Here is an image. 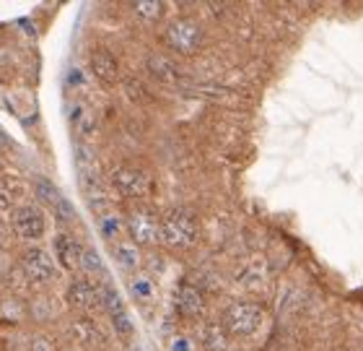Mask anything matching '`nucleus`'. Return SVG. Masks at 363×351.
<instances>
[{
    "instance_id": "f257e3e1",
    "label": "nucleus",
    "mask_w": 363,
    "mask_h": 351,
    "mask_svg": "<svg viewBox=\"0 0 363 351\" xmlns=\"http://www.w3.org/2000/svg\"><path fill=\"white\" fill-rule=\"evenodd\" d=\"M200 239V224L187 208H174L161 219V242L177 250H187Z\"/></svg>"
},
{
    "instance_id": "f03ea898",
    "label": "nucleus",
    "mask_w": 363,
    "mask_h": 351,
    "mask_svg": "<svg viewBox=\"0 0 363 351\" xmlns=\"http://www.w3.org/2000/svg\"><path fill=\"white\" fill-rule=\"evenodd\" d=\"M262 323H265V310H262V305L250 302V299L231 305L223 315V330L236 338L255 336L262 328Z\"/></svg>"
},
{
    "instance_id": "7ed1b4c3",
    "label": "nucleus",
    "mask_w": 363,
    "mask_h": 351,
    "mask_svg": "<svg viewBox=\"0 0 363 351\" xmlns=\"http://www.w3.org/2000/svg\"><path fill=\"white\" fill-rule=\"evenodd\" d=\"M112 188L128 200H143L153 193V177L140 164H120L112 172Z\"/></svg>"
},
{
    "instance_id": "20e7f679",
    "label": "nucleus",
    "mask_w": 363,
    "mask_h": 351,
    "mask_svg": "<svg viewBox=\"0 0 363 351\" xmlns=\"http://www.w3.org/2000/svg\"><path fill=\"white\" fill-rule=\"evenodd\" d=\"M164 42L179 55H195L205 42V31L197 18L182 16V18H174V21L167 23V29H164Z\"/></svg>"
},
{
    "instance_id": "39448f33",
    "label": "nucleus",
    "mask_w": 363,
    "mask_h": 351,
    "mask_svg": "<svg viewBox=\"0 0 363 351\" xmlns=\"http://www.w3.org/2000/svg\"><path fill=\"white\" fill-rule=\"evenodd\" d=\"M125 232L133 237V242L153 244L156 239H161V219L153 214L151 208L138 206L125 219Z\"/></svg>"
},
{
    "instance_id": "423d86ee",
    "label": "nucleus",
    "mask_w": 363,
    "mask_h": 351,
    "mask_svg": "<svg viewBox=\"0 0 363 351\" xmlns=\"http://www.w3.org/2000/svg\"><path fill=\"white\" fill-rule=\"evenodd\" d=\"M11 227H13L16 237L21 239H42L47 232V222L42 208L37 206H16L11 211Z\"/></svg>"
},
{
    "instance_id": "0eeeda50",
    "label": "nucleus",
    "mask_w": 363,
    "mask_h": 351,
    "mask_svg": "<svg viewBox=\"0 0 363 351\" xmlns=\"http://www.w3.org/2000/svg\"><path fill=\"white\" fill-rule=\"evenodd\" d=\"M68 302L76 310L86 315H94V313H104V302H101V289H99L96 284L86 281V279H78V281L70 284L68 289Z\"/></svg>"
},
{
    "instance_id": "6e6552de",
    "label": "nucleus",
    "mask_w": 363,
    "mask_h": 351,
    "mask_svg": "<svg viewBox=\"0 0 363 351\" xmlns=\"http://www.w3.org/2000/svg\"><path fill=\"white\" fill-rule=\"evenodd\" d=\"M21 268L34 284H47L55 279V266L42 247H29L21 252Z\"/></svg>"
},
{
    "instance_id": "1a4fd4ad",
    "label": "nucleus",
    "mask_w": 363,
    "mask_h": 351,
    "mask_svg": "<svg viewBox=\"0 0 363 351\" xmlns=\"http://www.w3.org/2000/svg\"><path fill=\"white\" fill-rule=\"evenodd\" d=\"M177 310H179V315H184V318H197V315L205 313V297L203 291L197 289V286H192V284H182L179 291H177Z\"/></svg>"
},
{
    "instance_id": "9d476101",
    "label": "nucleus",
    "mask_w": 363,
    "mask_h": 351,
    "mask_svg": "<svg viewBox=\"0 0 363 351\" xmlns=\"http://www.w3.org/2000/svg\"><path fill=\"white\" fill-rule=\"evenodd\" d=\"M89 65H91V70H94V76L106 81V84L117 81L120 63H117V58H114L109 50H104V47H99V50H94V53L89 55Z\"/></svg>"
},
{
    "instance_id": "9b49d317",
    "label": "nucleus",
    "mask_w": 363,
    "mask_h": 351,
    "mask_svg": "<svg viewBox=\"0 0 363 351\" xmlns=\"http://www.w3.org/2000/svg\"><path fill=\"white\" fill-rule=\"evenodd\" d=\"M37 195L42 200H45L47 206L52 208L55 214L60 216V219H68L70 216V206H68V200L62 198L60 195V190H57V188H55V185H50V183H45V180H42V183H37Z\"/></svg>"
},
{
    "instance_id": "f8f14e48",
    "label": "nucleus",
    "mask_w": 363,
    "mask_h": 351,
    "mask_svg": "<svg viewBox=\"0 0 363 351\" xmlns=\"http://www.w3.org/2000/svg\"><path fill=\"white\" fill-rule=\"evenodd\" d=\"M55 255H57V260H60V266L65 268V271H73V268L78 266V260H76V242H73L68 234H57V237H55Z\"/></svg>"
},
{
    "instance_id": "ddd939ff",
    "label": "nucleus",
    "mask_w": 363,
    "mask_h": 351,
    "mask_svg": "<svg viewBox=\"0 0 363 351\" xmlns=\"http://www.w3.org/2000/svg\"><path fill=\"white\" fill-rule=\"evenodd\" d=\"M23 198V188L16 180H0V214L13 211L16 203Z\"/></svg>"
},
{
    "instance_id": "4468645a",
    "label": "nucleus",
    "mask_w": 363,
    "mask_h": 351,
    "mask_svg": "<svg viewBox=\"0 0 363 351\" xmlns=\"http://www.w3.org/2000/svg\"><path fill=\"white\" fill-rule=\"evenodd\" d=\"M114 260H117L122 268H128V271H135V268L140 266V255H138L135 242H128V239H120V242H114Z\"/></svg>"
},
{
    "instance_id": "2eb2a0df",
    "label": "nucleus",
    "mask_w": 363,
    "mask_h": 351,
    "mask_svg": "<svg viewBox=\"0 0 363 351\" xmlns=\"http://www.w3.org/2000/svg\"><path fill=\"white\" fill-rule=\"evenodd\" d=\"M70 125L76 128L78 136H91L94 133V115H91V109L86 104H76L73 112H70Z\"/></svg>"
},
{
    "instance_id": "dca6fc26",
    "label": "nucleus",
    "mask_w": 363,
    "mask_h": 351,
    "mask_svg": "<svg viewBox=\"0 0 363 351\" xmlns=\"http://www.w3.org/2000/svg\"><path fill=\"white\" fill-rule=\"evenodd\" d=\"M148 70L153 73V78H159V81H174L177 78V68L174 63L164 58V55H151L148 58Z\"/></svg>"
},
{
    "instance_id": "f3484780",
    "label": "nucleus",
    "mask_w": 363,
    "mask_h": 351,
    "mask_svg": "<svg viewBox=\"0 0 363 351\" xmlns=\"http://www.w3.org/2000/svg\"><path fill=\"white\" fill-rule=\"evenodd\" d=\"M101 234L106 237V239H112V242H120L122 237L128 234L125 232V219H120V216H104L101 219Z\"/></svg>"
},
{
    "instance_id": "a211bd4d",
    "label": "nucleus",
    "mask_w": 363,
    "mask_h": 351,
    "mask_svg": "<svg viewBox=\"0 0 363 351\" xmlns=\"http://www.w3.org/2000/svg\"><path fill=\"white\" fill-rule=\"evenodd\" d=\"M133 14L140 18V21H156L164 14V6L161 3H153V0H143V3H133Z\"/></svg>"
},
{
    "instance_id": "6ab92c4d",
    "label": "nucleus",
    "mask_w": 363,
    "mask_h": 351,
    "mask_svg": "<svg viewBox=\"0 0 363 351\" xmlns=\"http://www.w3.org/2000/svg\"><path fill=\"white\" fill-rule=\"evenodd\" d=\"M205 349L208 351H226L228 349V333L218 325H211L205 330Z\"/></svg>"
},
{
    "instance_id": "aec40b11",
    "label": "nucleus",
    "mask_w": 363,
    "mask_h": 351,
    "mask_svg": "<svg viewBox=\"0 0 363 351\" xmlns=\"http://www.w3.org/2000/svg\"><path fill=\"white\" fill-rule=\"evenodd\" d=\"M112 318V325H114V333L120 338H133V333H135V325H133V320H130L128 310H120V313H112L109 315Z\"/></svg>"
},
{
    "instance_id": "412c9836",
    "label": "nucleus",
    "mask_w": 363,
    "mask_h": 351,
    "mask_svg": "<svg viewBox=\"0 0 363 351\" xmlns=\"http://www.w3.org/2000/svg\"><path fill=\"white\" fill-rule=\"evenodd\" d=\"M78 266L84 268L86 274H104V263L99 258V252L91 250V247H86L84 252H78Z\"/></svg>"
},
{
    "instance_id": "4be33fe9",
    "label": "nucleus",
    "mask_w": 363,
    "mask_h": 351,
    "mask_svg": "<svg viewBox=\"0 0 363 351\" xmlns=\"http://www.w3.org/2000/svg\"><path fill=\"white\" fill-rule=\"evenodd\" d=\"M130 291H133V297L145 302V299L153 297V281L151 279H145V276H135L133 281H130Z\"/></svg>"
},
{
    "instance_id": "5701e85b",
    "label": "nucleus",
    "mask_w": 363,
    "mask_h": 351,
    "mask_svg": "<svg viewBox=\"0 0 363 351\" xmlns=\"http://www.w3.org/2000/svg\"><path fill=\"white\" fill-rule=\"evenodd\" d=\"M195 346H192V341H189L187 336H177L174 341H172V351H192Z\"/></svg>"
},
{
    "instance_id": "b1692460",
    "label": "nucleus",
    "mask_w": 363,
    "mask_h": 351,
    "mask_svg": "<svg viewBox=\"0 0 363 351\" xmlns=\"http://www.w3.org/2000/svg\"><path fill=\"white\" fill-rule=\"evenodd\" d=\"M68 81H70V84L76 81V86H84V76H81V70H78V68L68 70Z\"/></svg>"
},
{
    "instance_id": "393cba45",
    "label": "nucleus",
    "mask_w": 363,
    "mask_h": 351,
    "mask_svg": "<svg viewBox=\"0 0 363 351\" xmlns=\"http://www.w3.org/2000/svg\"><path fill=\"white\" fill-rule=\"evenodd\" d=\"M8 146H11V144H8V138L3 136V133H0V151H6Z\"/></svg>"
}]
</instances>
